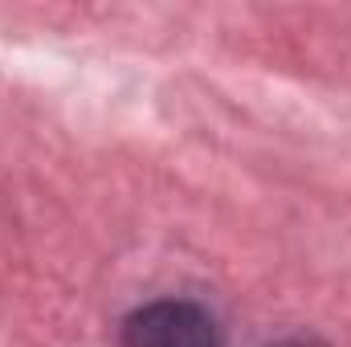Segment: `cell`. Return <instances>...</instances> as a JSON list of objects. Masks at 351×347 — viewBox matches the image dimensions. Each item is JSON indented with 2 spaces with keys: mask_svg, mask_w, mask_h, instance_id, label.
<instances>
[{
  "mask_svg": "<svg viewBox=\"0 0 351 347\" xmlns=\"http://www.w3.org/2000/svg\"><path fill=\"white\" fill-rule=\"evenodd\" d=\"M123 347H221V327L204 307L164 298L123 323Z\"/></svg>",
  "mask_w": 351,
  "mask_h": 347,
  "instance_id": "cell-1",
  "label": "cell"
},
{
  "mask_svg": "<svg viewBox=\"0 0 351 347\" xmlns=\"http://www.w3.org/2000/svg\"><path fill=\"white\" fill-rule=\"evenodd\" d=\"M269 347H319L315 339H282V344H269Z\"/></svg>",
  "mask_w": 351,
  "mask_h": 347,
  "instance_id": "cell-2",
  "label": "cell"
}]
</instances>
